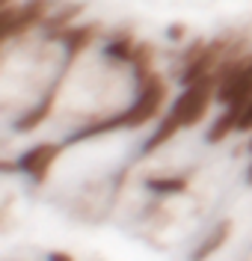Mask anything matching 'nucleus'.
Here are the masks:
<instances>
[{"mask_svg":"<svg viewBox=\"0 0 252 261\" xmlns=\"http://www.w3.org/2000/svg\"><path fill=\"white\" fill-rule=\"evenodd\" d=\"M211 104H217V81L214 77L199 81V83H193V86H181V95L169 104L166 116L175 119L181 125V130L196 128L202 119L208 116Z\"/></svg>","mask_w":252,"mask_h":261,"instance_id":"f257e3e1","label":"nucleus"},{"mask_svg":"<svg viewBox=\"0 0 252 261\" xmlns=\"http://www.w3.org/2000/svg\"><path fill=\"white\" fill-rule=\"evenodd\" d=\"M60 151H63L60 143H39V146L27 148V151L18 158V172L27 175V178H33L36 184H45L50 166L60 158Z\"/></svg>","mask_w":252,"mask_h":261,"instance_id":"f03ea898","label":"nucleus"},{"mask_svg":"<svg viewBox=\"0 0 252 261\" xmlns=\"http://www.w3.org/2000/svg\"><path fill=\"white\" fill-rule=\"evenodd\" d=\"M232 220H219V223H214V228L202 238L199 244H196V249L190 252V261H208V258H214L219 249L226 246V241L232 238Z\"/></svg>","mask_w":252,"mask_h":261,"instance_id":"7ed1b4c3","label":"nucleus"},{"mask_svg":"<svg viewBox=\"0 0 252 261\" xmlns=\"http://www.w3.org/2000/svg\"><path fill=\"white\" fill-rule=\"evenodd\" d=\"M187 187H190V175H149L146 178V190L160 193V196L184 193Z\"/></svg>","mask_w":252,"mask_h":261,"instance_id":"20e7f679","label":"nucleus"},{"mask_svg":"<svg viewBox=\"0 0 252 261\" xmlns=\"http://www.w3.org/2000/svg\"><path fill=\"white\" fill-rule=\"evenodd\" d=\"M235 134H252V101L243 107V110H240V116H237Z\"/></svg>","mask_w":252,"mask_h":261,"instance_id":"39448f33","label":"nucleus"},{"mask_svg":"<svg viewBox=\"0 0 252 261\" xmlns=\"http://www.w3.org/2000/svg\"><path fill=\"white\" fill-rule=\"evenodd\" d=\"M163 36H166L169 42H175V45H178V42H184L187 36H190V30H187L184 24H169L166 30H163Z\"/></svg>","mask_w":252,"mask_h":261,"instance_id":"423d86ee","label":"nucleus"},{"mask_svg":"<svg viewBox=\"0 0 252 261\" xmlns=\"http://www.w3.org/2000/svg\"><path fill=\"white\" fill-rule=\"evenodd\" d=\"M45 261H74V255H68V252H63V249H50Z\"/></svg>","mask_w":252,"mask_h":261,"instance_id":"0eeeda50","label":"nucleus"},{"mask_svg":"<svg viewBox=\"0 0 252 261\" xmlns=\"http://www.w3.org/2000/svg\"><path fill=\"white\" fill-rule=\"evenodd\" d=\"M246 184L252 187V161H249V166H246Z\"/></svg>","mask_w":252,"mask_h":261,"instance_id":"6e6552de","label":"nucleus"},{"mask_svg":"<svg viewBox=\"0 0 252 261\" xmlns=\"http://www.w3.org/2000/svg\"><path fill=\"white\" fill-rule=\"evenodd\" d=\"M12 3H15V0H3V6H12Z\"/></svg>","mask_w":252,"mask_h":261,"instance_id":"1a4fd4ad","label":"nucleus"}]
</instances>
